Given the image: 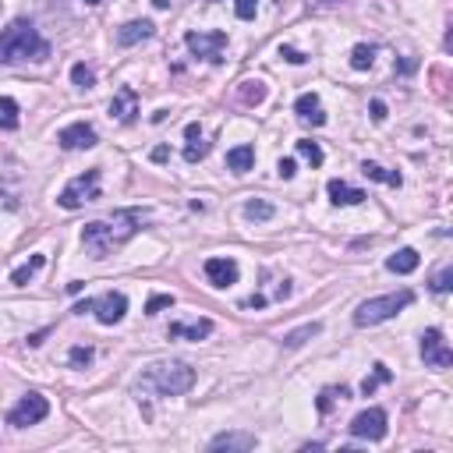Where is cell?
Returning <instances> with one entry per match:
<instances>
[{
  "mask_svg": "<svg viewBox=\"0 0 453 453\" xmlns=\"http://www.w3.org/2000/svg\"><path fill=\"white\" fill-rule=\"evenodd\" d=\"M135 114H138V92H135L131 85H124V89L110 99V117H117V121L131 124V121H135Z\"/></svg>",
  "mask_w": 453,
  "mask_h": 453,
  "instance_id": "obj_13",
  "label": "cell"
},
{
  "mask_svg": "<svg viewBox=\"0 0 453 453\" xmlns=\"http://www.w3.org/2000/svg\"><path fill=\"white\" fill-rule=\"evenodd\" d=\"M212 333V319H198V322H170V330H167V337L170 340H205Z\"/></svg>",
  "mask_w": 453,
  "mask_h": 453,
  "instance_id": "obj_16",
  "label": "cell"
},
{
  "mask_svg": "<svg viewBox=\"0 0 453 453\" xmlns=\"http://www.w3.org/2000/svg\"><path fill=\"white\" fill-rule=\"evenodd\" d=\"M277 174H280L284 181H291V177L298 174V163H294V159L287 156V159H280V163H277Z\"/></svg>",
  "mask_w": 453,
  "mask_h": 453,
  "instance_id": "obj_38",
  "label": "cell"
},
{
  "mask_svg": "<svg viewBox=\"0 0 453 453\" xmlns=\"http://www.w3.org/2000/svg\"><path fill=\"white\" fill-rule=\"evenodd\" d=\"M252 167H255V145H234L231 152H226V170L248 174Z\"/></svg>",
  "mask_w": 453,
  "mask_h": 453,
  "instance_id": "obj_20",
  "label": "cell"
},
{
  "mask_svg": "<svg viewBox=\"0 0 453 453\" xmlns=\"http://www.w3.org/2000/svg\"><path fill=\"white\" fill-rule=\"evenodd\" d=\"M372 64H375V47L358 43V47L351 50V68H354V71H368Z\"/></svg>",
  "mask_w": 453,
  "mask_h": 453,
  "instance_id": "obj_26",
  "label": "cell"
},
{
  "mask_svg": "<svg viewBox=\"0 0 453 453\" xmlns=\"http://www.w3.org/2000/svg\"><path fill=\"white\" fill-rule=\"evenodd\" d=\"M92 312H96V319H99L103 326H114V322H121V319H124V312H128V298H124L121 291H107L103 298H96V301H92Z\"/></svg>",
  "mask_w": 453,
  "mask_h": 453,
  "instance_id": "obj_11",
  "label": "cell"
},
{
  "mask_svg": "<svg viewBox=\"0 0 453 453\" xmlns=\"http://www.w3.org/2000/svg\"><path fill=\"white\" fill-rule=\"evenodd\" d=\"M205 152H209V145H205L202 138H195V142H191V145L184 149V159H188V163H198V159H202Z\"/></svg>",
  "mask_w": 453,
  "mask_h": 453,
  "instance_id": "obj_36",
  "label": "cell"
},
{
  "mask_svg": "<svg viewBox=\"0 0 453 453\" xmlns=\"http://www.w3.org/2000/svg\"><path fill=\"white\" fill-rule=\"evenodd\" d=\"M347 428H351V435H354V439L379 442V439H386V432H389V418H386V411H382V407H368V411L354 414Z\"/></svg>",
  "mask_w": 453,
  "mask_h": 453,
  "instance_id": "obj_7",
  "label": "cell"
},
{
  "mask_svg": "<svg viewBox=\"0 0 453 453\" xmlns=\"http://www.w3.org/2000/svg\"><path fill=\"white\" fill-rule=\"evenodd\" d=\"M167 156H170V149H167V145H156V149H152V159H156V163H163Z\"/></svg>",
  "mask_w": 453,
  "mask_h": 453,
  "instance_id": "obj_42",
  "label": "cell"
},
{
  "mask_svg": "<svg viewBox=\"0 0 453 453\" xmlns=\"http://www.w3.org/2000/svg\"><path fill=\"white\" fill-rule=\"evenodd\" d=\"M319 333H322V322H305V326H298V330H291L284 337V347H301V344H308Z\"/></svg>",
  "mask_w": 453,
  "mask_h": 453,
  "instance_id": "obj_23",
  "label": "cell"
},
{
  "mask_svg": "<svg viewBox=\"0 0 453 453\" xmlns=\"http://www.w3.org/2000/svg\"><path fill=\"white\" fill-rule=\"evenodd\" d=\"M85 4H103V0H85Z\"/></svg>",
  "mask_w": 453,
  "mask_h": 453,
  "instance_id": "obj_45",
  "label": "cell"
},
{
  "mask_svg": "<svg viewBox=\"0 0 453 453\" xmlns=\"http://www.w3.org/2000/svg\"><path fill=\"white\" fill-rule=\"evenodd\" d=\"M47 333H50V330H40V333H32V337H29V344H32V347H40V344L47 340Z\"/></svg>",
  "mask_w": 453,
  "mask_h": 453,
  "instance_id": "obj_43",
  "label": "cell"
},
{
  "mask_svg": "<svg viewBox=\"0 0 453 453\" xmlns=\"http://www.w3.org/2000/svg\"><path fill=\"white\" fill-rule=\"evenodd\" d=\"M255 11H259V0H234V15H238L241 22H252Z\"/></svg>",
  "mask_w": 453,
  "mask_h": 453,
  "instance_id": "obj_34",
  "label": "cell"
},
{
  "mask_svg": "<svg viewBox=\"0 0 453 453\" xmlns=\"http://www.w3.org/2000/svg\"><path fill=\"white\" fill-rule=\"evenodd\" d=\"M245 305H248V308H266V294H252Z\"/></svg>",
  "mask_w": 453,
  "mask_h": 453,
  "instance_id": "obj_41",
  "label": "cell"
},
{
  "mask_svg": "<svg viewBox=\"0 0 453 453\" xmlns=\"http://www.w3.org/2000/svg\"><path fill=\"white\" fill-rule=\"evenodd\" d=\"M195 386V368L184 361H159L149 365L138 379V389L145 393H159V397H181Z\"/></svg>",
  "mask_w": 453,
  "mask_h": 453,
  "instance_id": "obj_3",
  "label": "cell"
},
{
  "mask_svg": "<svg viewBox=\"0 0 453 453\" xmlns=\"http://www.w3.org/2000/svg\"><path fill=\"white\" fill-rule=\"evenodd\" d=\"M418 262H421V255H418L414 248H400V252H393V255L386 259V270L397 273V277H407V273L418 270Z\"/></svg>",
  "mask_w": 453,
  "mask_h": 453,
  "instance_id": "obj_19",
  "label": "cell"
},
{
  "mask_svg": "<svg viewBox=\"0 0 453 453\" xmlns=\"http://www.w3.org/2000/svg\"><path fill=\"white\" fill-rule=\"evenodd\" d=\"M92 358H96V351H92V347H85V344H78V347H71V351H68V361H71L75 368H89V365H92Z\"/></svg>",
  "mask_w": 453,
  "mask_h": 453,
  "instance_id": "obj_31",
  "label": "cell"
},
{
  "mask_svg": "<svg viewBox=\"0 0 453 453\" xmlns=\"http://www.w3.org/2000/svg\"><path fill=\"white\" fill-rule=\"evenodd\" d=\"M238 277H241V270H238V262L234 259H205V280L212 284V287H234L238 284Z\"/></svg>",
  "mask_w": 453,
  "mask_h": 453,
  "instance_id": "obj_12",
  "label": "cell"
},
{
  "mask_svg": "<svg viewBox=\"0 0 453 453\" xmlns=\"http://www.w3.org/2000/svg\"><path fill=\"white\" fill-rule=\"evenodd\" d=\"M361 174H365L368 181H379V184H389V188H400V181H404L397 170H386V167H379V163H368V159L361 163Z\"/></svg>",
  "mask_w": 453,
  "mask_h": 453,
  "instance_id": "obj_21",
  "label": "cell"
},
{
  "mask_svg": "<svg viewBox=\"0 0 453 453\" xmlns=\"http://www.w3.org/2000/svg\"><path fill=\"white\" fill-rule=\"evenodd\" d=\"M298 152L312 163V167H322V149H319V142H312V138H298Z\"/></svg>",
  "mask_w": 453,
  "mask_h": 453,
  "instance_id": "obj_30",
  "label": "cell"
},
{
  "mask_svg": "<svg viewBox=\"0 0 453 453\" xmlns=\"http://www.w3.org/2000/svg\"><path fill=\"white\" fill-rule=\"evenodd\" d=\"M414 301V291H397V294H382V298H368L358 305L354 312V326L365 330V326H379L386 319H393L400 308H407Z\"/></svg>",
  "mask_w": 453,
  "mask_h": 453,
  "instance_id": "obj_4",
  "label": "cell"
},
{
  "mask_svg": "<svg viewBox=\"0 0 453 453\" xmlns=\"http://www.w3.org/2000/svg\"><path fill=\"white\" fill-rule=\"evenodd\" d=\"M184 135H188L191 142H195V138H202V124H195V121H191V124L184 128Z\"/></svg>",
  "mask_w": 453,
  "mask_h": 453,
  "instance_id": "obj_40",
  "label": "cell"
},
{
  "mask_svg": "<svg viewBox=\"0 0 453 453\" xmlns=\"http://www.w3.org/2000/svg\"><path fill=\"white\" fill-rule=\"evenodd\" d=\"M326 191H330V202H333V205H358V202H365V198H368L365 191H358V188L344 184L340 177H333V181L326 184Z\"/></svg>",
  "mask_w": 453,
  "mask_h": 453,
  "instance_id": "obj_17",
  "label": "cell"
},
{
  "mask_svg": "<svg viewBox=\"0 0 453 453\" xmlns=\"http://www.w3.org/2000/svg\"><path fill=\"white\" fill-rule=\"evenodd\" d=\"M142 209H117L110 219H92L82 226V245L92 252V259H107L114 248L131 241L142 226Z\"/></svg>",
  "mask_w": 453,
  "mask_h": 453,
  "instance_id": "obj_1",
  "label": "cell"
},
{
  "mask_svg": "<svg viewBox=\"0 0 453 453\" xmlns=\"http://www.w3.org/2000/svg\"><path fill=\"white\" fill-rule=\"evenodd\" d=\"M18 128V99L0 96V131H15Z\"/></svg>",
  "mask_w": 453,
  "mask_h": 453,
  "instance_id": "obj_24",
  "label": "cell"
},
{
  "mask_svg": "<svg viewBox=\"0 0 453 453\" xmlns=\"http://www.w3.org/2000/svg\"><path fill=\"white\" fill-rule=\"evenodd\" d=\"M294 114L301 117V121H308V124H326V114H322V107H319V96L315 92H305V96H298V103H294Z\"/></svg>",
  "mask_w": 453,
  "mask_h": 453,
  "instance_id": "obj_18",
  "label": "cell"
},
{
  "mask_svg": "<svg viewBox=\"0 0 453 453\" xmlns=\"http://www.w3.org/2000/svg\"><path fill=\"white\" fill-rule=\"evenodd\" d=\"M351 397V389L347 386H326L322 393H319V400H315V407H319V414H326L337 400H347Z\"/></svg>",
  "mask_w": 453,
  "mask_h": 453,
  "instance_id": "obj_27",
  "label": "cell"
},
{
  "mask_svg": "<svg viewBox=\"0 0 453 453\" xmlns=\"http://www.w3.org/2000/svg\"><path fill=\"white\" fill-rule=\"evenodd\" d=\"M389 379H393V372H389L382 361H375V365H372V375H365V379H361V393H365V397H372V393H375V386H379V382H389Z\"/></svg>",
  "mask_w": 453,
  "mask_h": 453,
  "instance_id": "obj_25",
  "label": "cell"
},
{
  "mask_svg": "<svg viewBox=\"0 0 453 453\" xmlns=\"http://www.w3.org/2000/svg\"><path fill=\"white\" fill-rule=\"evenodd\" d=\"M163 308H174V294H152L145 301V315H159Z\"/></svg>",
  "mask_w": 453,
  "mask_h": 453,
  "instance_id": "obj_33",
  "label": "cell"
},
{
  "mask_svg": "<svg viewBox=\"0 0 453 453\" xmlns=\"http://www.w3.org/2000/svg\"><path fill=\"white\" fill-rule=\"evenodd\" d=\"M241 99H245L248 107H259V103H266V85H262L259 78H248V82H241Z\"/></svg>",
  "mask_w": 453,
  "mask_h": 453,
  "instance_id": "obj_28",
  "label": "cell"
},
{
  "mask_svg": "<svg viewBox=\"0 0 453 453\" xmlns=\"http://www.w3.org/2000/svg\"><path fill=\"white\" fill-rule=\"evenodd\" d=\"M184 43H188V50H191L195 57L219 64V61H223V47H226V32H219V29H216V32H188Z\"/></svg>",
  "mask_w": 453,
  "mask_h": 453,
  "instance_id": "obj_8",
  "label": "cell"
},
{
  "mask_svg": "<svg viewBox=\"0 0 453 453\" xmlns=\"http://www.w3.org/2000/svg\"><path fill=\"white\" fill-rule=\"evenodd\" d=\"M43 266H47V255H32L25 266H18V270L11 273V284H15V287H25V284H29V280H32V277H36Z\"/></svg>",
  "mask_w": 453,
  "mask_h": 453,
  "instance_id": "obj_22",
  "label": "cell"
},
{
  "mask_svg": "<svg viewBox=\"0 0 453 453\" xmlns=\"http://www.w3.org/2000/svg\"><path fill=\"white\" fill-rule=\"evenodd\" d=\"M47 414H50V400H47L43 393H25V397L8 411V425H15V428H29V425H40Z\"/></svg>",
  "mask_w": 453,
  "mask_h": 453,
  "instance_id": "obj_6",
  "label": "cell"
},
{
  "mask_svg": "<svg viewBox=\"0 0 453 453\" xmlns=\"http://www.w3.org/2000/svg\"><path fill=\"white\" fill-rule=\"evenodd\" d=\"M280 57L287 61V64H305L308 57L301 54V50H294V47H280Z\"/></svg>",
  "mask_w": 453,
  "mask_h": 453,
  "instance_id": "obj_37",
  "label": "cell"
},
{
  "mask_svg": "<svg viewBox=\"0 0 453 453\" xmlns=\"http://www.w3.org/2000/svg\"><path fill=\"white\" fill-rule=\"evenodd\" d=\"M421 361H425L428 368H439V372L453 365V351L446 347L442 330H425V333H421Z\"/></svg>",
  "mask_w": 453,
  "mask_h": 453,
  "instance_id": "obj_9",
  "label": "cell"
},
{
  "mask_svg": "<svg viewBox=\"0 0 453 453\" xmlns=\"http://www.w3.org/2000/svg\"><path fill=\"white\" fill-rule=\"evenodd\" d=\"M71 82H75L78 89H92V85H96V75H92V68L75 64V68H71Z\"/></svg>",
  "mask_w": 453,
  "mask_h": 453,
  "instance_id": "obj_32",
  "label": "cell"
},
{
  "mask_svg": "<svg viewBox=\"0 0 453 453\" xmlns=\"http://www.w3.org/2000/svg\"><path fill=\"white\" fill-rule=\"evenodd\" d=\"M156 32V25L149 22V18H138V22H128V25H121L117 29V47H135V43H142V40H149Z\"/></svg>",
  "mask_w": 453,
  "mask_h": 453,
  "instance_id": "obj_15",
  "label": "cell"
},
{
  "mask_svg": "<svg viewBox=\"0 0 453 453\" xmlns=\"http://www.w3.org/2000/svg\"><path fill=\"white\" fill-rule=\"evenodd\" d=\"M372 121H375V124L386 121V103H382V99H372Z\"/></svg>",
  "mask_w": 453,
  "mask_h": 453,
  "instance_id": "obj_39",
  "label": "cell"
},
{
  "mask_svg": "<svg viewBox=\"0 0 453 453\" xmlns=\"http://www.w3.org/2000/svg\"><path fill=\"white\" fill-rule=\"evenodd\" d=\"M449 287H453V270L446 266V270H439V273L432 277V291H435V294H446Z\"/></svg>",
  "mask_w": 453,
  "mask_h": 453,
  "instance_id": "obj_35",
  "label": "cell"
},
{
  "mask_svg": "<svg viewBox=\"0 0 453 453\" xmlns=\"http://www.w3.org/2000/svg\"><path fill=\"white\" fill-rule=\"evenodd\" d=\"M75 312H78V315H85V312H92V301H89V298H85V301H78V305H75Z\"/></svg>",
  "mask_w": 453,
  "mask_h": 453,
  "instance_id": "obj_44",
  "label": "cell"
},
{
  "mask_svg": "<svg viewBox=\"0 0 453 453\" xmlns=\"http://www.w3.org/2000/svg\"><path fill=\"white\" fill-rule=\"evenodd\" d=\"M273 212H277V209H273L266 198H252V202L245 205V216H248V219H259V223H262V219H273Z\"/></svg>",
  "mask_w": 453,
  "mask_h": 453,
  "instance_id": "obj_29",
  "label": "cell"
},
{
  "mask_svg": "<svg viewBox=\"0 0 453 453\" xmlns=\"http://www.w3.org/2000/svg\"><path fill=\"white\" fill-rule=\"evenodd\" d=\"M99 195H103V191H99V167H92V170L71 177V181L61 188L57 205H64V209H82L85 202H96Z\"/></svg>",
  "mask_w": 453,
  "mask_h": 453,
  "instance_id": "obj_5",
  "label": "cell"
},
{
  "mask_svg": "<svg viewBox=\"0 0 453 453\" xmlns=\"http://www.w3.org/2000/svg\"><path fill=\"white\" fill-rule=\"evenodd\" d=\"M96 142H99V135H96V128L85 124V121H75V124H68V128L57 131V145L68 149V152H75V149H92Z\"/></svg>",
  "mask_w": 453,
  "mask_h": 453,
  "instance_id": "obj_10",
  "label": "cell"
},
{
  "mask_svg": "<svg viewBox=\"0 0 453 453\" xmlns=\"http://www.w3.org/2000/svg\"><path fill=\"white\" fill-rule=\"evenodd\" d=\"M259 446V439L252 435V432H219V435H212L209 439V449H255Z\"/></svg>",
  "mask_w": 453,
  "mask_h": 453,
  "instance_id": "obj_14",
  "label": "cell"
},
{
  "mask_svg": "<svg viewBox=\"0 0 453 453\" xmlns=\"http://www.w3.org/2000/svg\"><path fill=\"white\" fill-rule=\"evenodd\" d=\"M50 43L40 36V29L25 18L11 22L4 32H0V64H22V61H50Z\"/></svg>",
  "mask_w": 453,
  "mask_h": 453,
  "instance_id": "obj_2",
  "label": "cell"
}]
</instances>
